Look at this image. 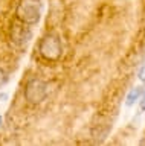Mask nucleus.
Returning a JSON list of instances; mask_svg holds the SVG:
<instances>
[{"mask_svg":"<svg viewBox=\"0 0 145 146\" xmlns=\"http://www.w3.org/2000/svg\"><path fill=\"white\" fill-rule=\"evenodd\" d=\"M43 6V0H0V87L21 66Z\"/></svg>","mask_w":145,"mask_h":146,"instance_id":"nucleus-1","label":"nucleus"},{"mask_svg":"<svg viewBox=\"0 0 145 146\" xmlns=\"http://www.w3.org/2000/svg\"><path fill=\"white\" fill-rule=\"evenodd\" d=\"M140 93H142V88H139V87H138V88H134V90H131V93L128 94V99H127V100H128L127 104L131 105V104L134 102V100H138V98H139Z\"/></svg>","mask_w":145,"mask_h":146,"instance_id":"nucleus-2","label":"nucleus"},{"mask_svg":"<svg viewBox=\"0 0 145 146\" xmlns=\"http://www.w3.org/2000/svg\"><path fill=\"white\" fill-rule=\"evenodd\" d=\"M139 78H140V79H142V81L145 82V67L142 68V70H140V73H139Z\"/></svg>","mask_w":145,"mask_h":146,"instance_id":"nucleus-3","label":"nucleus"},{"mask_svg":"<svg viewBox=\"0 0 145 146\" xmlns=\"http://www.w3.org/2000/svg\"><path fill=\"white\" fill-rule=\"evenodd\" d=\"M142 108L145 110V96H144V100H142Z\"/></svg>","mask_w":145,"mask_h":146,"instance_id":"nucleus-4","label":"nucleus"}]
</instances>
